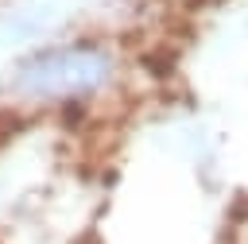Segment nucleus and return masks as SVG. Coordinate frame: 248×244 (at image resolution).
<instances>
[{
	"mask_svg": "<svg viewBox=\"0 0 248 244\" xmlns=\"http://www.w3.org/2000/svg\"><path fill=\"white\" fill-rule=\"evenodd\" d=\"M112 77H116L112 50L81 39V43H58L27 54L16 66L12 85L31 101H85L105 93Z\"/></svg>",
	"mask_w": 248,
	"mask_h": 244,
	"instance_id": "1",
	"label": "nucleus"
}]
</instances>
